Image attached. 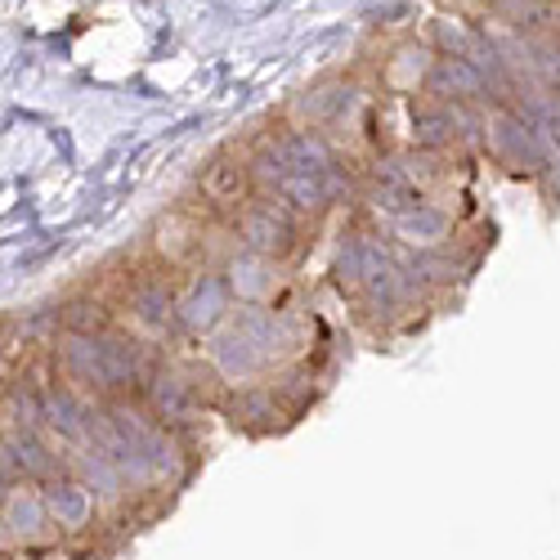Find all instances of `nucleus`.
Listing matches in <instances>:
<instances>
[{
	"instance_id": "f257e3e1",
	"label": "nucleus",
	"mask_w": 560,
	"mask_h": 560,
	"mask_svg": "<svg viewBox=\"0 0 560 560\" xmlns=\"http://www.w3.org/2000/svg\"><path fill=\"white\" fill-rule=\"evenodd\" d=\"M247 194H252V175L247 166L238 162H211L207 175H202V198L220 211H238L247 207Z\"/></svg>"
},
{
	"instance_id": "f03ea898",
	"label": "nucleus",
	"mask_w": 560,
	"mask_h": 560,
	"mask_svg": "<svg viewBox=\"0 0 560 560\" xmlns=\"http://www.w3.org/2000/svg\"><path fill=\"white\" fill-rule=\"evenodd\" d=\"M243 233H247V243H252L256 252H283L292 229H288V220L278 215L273 207H256V211L243 215Z\"/></svg>"
}]
</instances>
